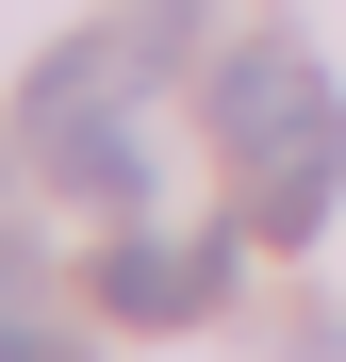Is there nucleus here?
Here are the masks:
<instances>
[{"mask_svg": "<svg viewBox=\"0 0 346 362\" xmlns=\"http://www.w3.org/2000/svg\"><path fill=\"white\" fill-rule=\"evenodd\" d=\"M0 362H83V346H50V329H0Z\"/></svg>", "mask_w": 346, "mask_h": 362, "instance_id": "nucleus-3", "label": "nucleus"}, {"mask_svg": "<svg viewBox=\"0 0 346 362\" xmlns=\"http://www.w3.org/2000/svg\"><path fill=\"white\" fill-rule=\"evenodd\" d=\"M214 148L248 181V230L264 247H313L330 198H346V99L297 66V49H231L214 66Z\"/></svg>", "mask_w": 346, "mask_h": 362, "instance_id": "nucleus-1", "label": "nucleus"}, {"mask_svg": "<svg viewBox=\"0 0 346 362\" xmlns=\"http://www.w3.org/2000/svg\"><path fill=\"white\" fill-rule=\"evenodd\" d=\"M231 247H248V214H231L214 247H149V230H115V264H99V280H115V313H149V329H182L198 296L231 280Z\"/></svg>", "mask_w": 346, "mask_h": 362, "instance_id": "nucleus-2", "label": "nucleus"}, {"mask_svg": "<svg viewBox=\"0 0 346 362\" xmlns=\"http://www.w3.org/2000/svg\"><path fill=\"white\" fill-rule=\"evenodd\" d=\"M0 280H17V230H0Z\"/></svg>", "mask_w": 346, "mask_h": 362, "instance_id": "nucleus-4", "label": "nucleus"}]
</instances>
